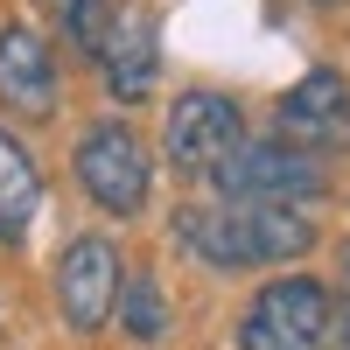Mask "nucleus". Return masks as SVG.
<instances>
[{
  "mask_svg": "<svg viewBox=\"0 0 350 350\" xmlns=\"http://www.w3.org/2000/svg\"><path fill=\"white\" fill-rule=\"evenodd\" d=\"M120 323H126V336H140V343H154V336L168 329V295H161L154 273H133V280L120 287Z\"/></svg>",
  "mask_w": 350,
  "mask_h": 350,
  "instance_id": "obj_11",
  "label": "nucleus"
},
{
  "mask_svg": "<svg viewBox=\"0 0 350 350\" xmlns=\"http://www.w3.org/2000/svg\"><path fill=\"white\" fill-rule=\"evenodd\" d=\"M343 287H350V245H343Z\"/></svg>",
  "mask_w": 350,
  "mask_h": 350,
  "instance_id": "obj_14",
  "label": "nucleus"
},
{
  "mask_svg": "<svg viewBox=\"0 0 350 350\" xmlns=\"http://www.w3.org/2000/svg\"><path fill=\"white\" fill-rule=\"evenodd\" d=\"M98 70H105V92L140 105L161 77V36H154V14L148 8H120L98 36Z\"/></svg>",
  "mask_w": 350,
  "mask_h": 350,
  "instance_id": "obj_9",
  "label": "nucleus"
},
{
  "mask_svg": "<svg viewBox=\"0 0 350 350\" xmlns=\"http://www.w3.org/2000/svg\"><path fill=\"white\" fill-rule=\"evenodd\" d=\"M120 245L112 239H70L64 259H56V301H64V323L77 336H92L112 323V308H120Z\"/></svg>",
  "mask_w": 350,
  "mask_h": 350,
  "instance_id": "obj_6",
  "label": "nucleus"
},
{
  "mask_svg": "<svg viewBox=\"0 0 350 350\" xmlns=\"http://www.w3.org/2000/svg\"><path fill=\"white\" fill-rule=\"evenodd\" d=\"M273 120H280V140L287 148H301V154H343L350 148V84L336 70H308L301 84H287L280 105H273Z\"/></svg>",
  "mask_w": 350,
  "mask_h": 350,
  "instance_id": "obj_7",
  "label": "nucleus"
},
{
  "mask_svg": "<svg viewBox=\"0 0 350 350\" xmlns=\"http://www.w3.org/2000/svg\"><path fill=\"white\" fill-rule=\"evenodd\" d=\"M56 98H64V84H56L49 42L28 21H8L0 28V105H8L14 120H49Z\"/></svg>",
  "mask_w": 350,
  "mask_h": 350,
  "instance_id": "obj_8",
  "label": "nucleus"
},
{
  "mask_svg": "<svg viewBox=\"0 0 350 350\" xmlns=\"http://www.w3.org/2000/svg\"><path fill=\"white\" fill-rule=\"evenodd\" d=\"M336 329V301L323 280L308 273H287V280H267L239 323V350H323Z\"/></svg>",
  "mask_w": 350,
  "mask_h": 350,
  "instance_id": "obj_3",
  "label": "nucleus"
},
{
  "mask_svg": "<svg viewBox=\"0 0 350 350\" xmlns=\"http://www.w3.org/2000/svg\"><path fill=\"white\" fill-rule=\"evenodd\" d=\"M175 239L189 259L217 273H245V267H287L315 245L308 211H280V203H231V196H203L175 211Z\"/></svg>",
  "mask_w": 350,
  "mask_h": 350,
  "instance_id": "obj_1",
  "label": "nucleus"
},
{
  "mask_svg": "<svg viewBox=\"0 0 350 350\" xmlns=\"http://www.w3.org/2000/svg\"><path fill=\"white\" fill-rule=\"evenodd\" d=\"M70 168H77L84 196H92L98 211H112V217H133L140 203H148V175H154V168H148V148H140V133L120 126V120L84 126Z\"/></svg>",
  "mask_w": 350,
  "mask_h": 350,
  "instance_id": "obj_4",
  "label": "nucleus"
},
{
  "mask_svg": "<svg viewBox=\"0 0 350 350\" xmlns=\"http://www.w3.org/2000/svg\"><path fill=\"white\" fill-rule=\"evenodd\" d=\"M315 8H336V0H315Z\"/></svg>",
  "mask_w": 350,
  "mask_h": 350,
  "instance_id": "obj_15",
  "label": "nucleus"
},
{
  "mask_svg": "<svg viewBox=\"0 0 350 350\" xmlns=\"http://www.w3.org/2000/svg\"><path fill=\"white\" fill-rule=\"evenodd\" d=\"M42 8L64 21V36H70L77 49H92V56H98V36H105V21H112V14H105V0H42Z\"/></svg>",
  "mask_w": 350,
  "mask_h": 350,
  "instance_id": "obj_12",
  "label": "nucleus"
},
{
  "mask_svg": "<svg viewBox=\"0 0 350 350\" xmlns=\"http://www.w3.org/2000/svg\"><path fill=\"white\" fill-rule=\"evenodd\" d=\"M217 196L231 203H280V211H301V203L329 196V175L315 154L287 148V140H239L224 161H217Z\"/></svg>",
  "mask_w": 350,
  "mask_h": 350,
  "instance_id": "obj_2",
  "label": "nucleus"
},
{
  "mask_svg": "<svg viewBox=\"0 0 350 350\" xmlns=\"http://www.w3.org/2000/svg\"><path fill=\"white\" fill-rule=\"evenodd\" d=\"M36 211H42V175H36V161H28V148L14 133H0V239L21 245Z\"/></svg>",
  "mask_w": 350,
  "mask_h": 350,
  "instance_id": "obj_10",
  "label": "nucleus"
},
{
  "mask_svg": "<svg viewBox=\"0 0 350 350\" xmlns=\"http://www.w3.org/2000/svg\"><path fill=\"white\" fill-rule=\"evenodd\" d=\"M245 140V112L239 98L224 92H183L168 105V126H161V154L183 168V175H217V161Z\"/></svg>",
  "mask_w": 350,
  "mask_h": 350,
  "instance_id": "obj_5",
  "label": "nucleus"
},
{
  "mask_svg": "<svg viewBox=\"0 0 350 350\" xmlns=\"http://www.w3.org/2000/svg\"><path fill=\"white\" fill-rule=\"evenodd\" d=\"M343 295H350V287H343ZM329 343H336V350H350V301L336 308V329H329Z\"/></svg>",
  "mask_w": 350,
  "mask_h": 350,
  "instance_id": "obj_13",
  "label": "nucleus"
}]
</instances>
